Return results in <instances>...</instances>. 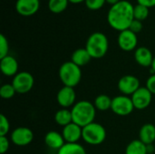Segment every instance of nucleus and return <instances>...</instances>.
I'll return each mask as SVG.
<instances>
[{
    "instance_id": "f257e3e1",
    "label": "nucleus",
    "mask_w": 155,
    "mask_h": 154,
    "mask_svg": "<svg viewBox=\"0 0 155 154\" xmlns=\"http://www.w3.org/2000/svg\"><path fill=\"white\" fill-rule=\"evenodd\" d=\"M134 5L128 0H121L111 5L107 13V21L115 30L121 32L129 29L134 16Z\"/></svg>"
},
{
    "instance_id": "f03ea898",
    "label": "nucleus",
    "mask_w": 155,
    "mask_h": 154,
    "mask_svg": "<svg viewBox=\"0 0 155 154\" xmlns=\"http://www.w3.org/2000/svg\"><path fill=\"white\" fill-rule=\"evenodd\" d=\"M73 123L84 128L86 125L94 122L96 108L94 104L89 101H80L71 109Z\"/></svg>"
},
{
    "instance_id": "7ed1b4c3",
    "label": "nucleus",
    "mask_w": 155,
    "mask_h": 154,
    "mask_svg": "<svg viewBox=\"0 0 155 154\" xmlns=\"http://www.w3.org/2000/svg\"><path fill=\"white\" fill-rule=\"evenodd\" d=\"M108 38L102 32H94L91 34L85 44V49L88 51L92 58L94 59L104 57L108 51Z\"/></svg>"
},
{
    "instance_id": "20e7f679",
    "label": "nucleus",
    "mask_w": 155,
    "mask_h": 154,
    "mask_svg": "<svg viewBox=\"0 0 155 154\" xmlns=\"http://www.w3.org/2000/svg\"><path fill=\"white\" fill-rule=\"evenodd\" d=\"M58 74L64 86L73 88L80 83L82 78L81 67L74 64L72 61L64 63L59 68Z\"/></svg>"
},
{
    "instance_id": "39448f33",
    "label": "nucleus",
    "mask_w": 155,
    "mask_h": 154,
    "mask_svg": "<svg viewBox=\"0 0 155 154\" xmlns=\"http://www.w3.org/2000/svg\"><path fill=\"white\" fill-rule=\"evenodd\" d=\"M106 138V131L104 127L97 123H92L83 128L82 139L88 144L99 145L104 142Z\"/></svg>"
},
{
    "instance_id": "423d86ee",
    "label": "nucleus",
    "mask_w": 155,
    "mask_h": 154,
    "mask_svg": "<svg viewBox=\"0 0 155 154\" xmlns=\"http://www.w3.org/2000/svg\"><path fill=\"white\" fill-rule=\"evenodd\" d=\"M134 105L132 98L127 95H119L113 98L111 110L117 115L126 116L133 113Z\"/></svg>"
},
{
    "instance_id": "0eeeda50",
    "label": "nucleus",
    "mask_w": 155,
    "mask_h": 154,
    "mask_svg": "<svg viewBox=\"0 0 155 154\" xmlns=\"http://www.w3.org/2000/svg\"><path fill=\"white\" fill-rule=\"evenodd\" d=\"M34 77L28 72H20L13 78L12 84L18 93H26L32 90L34 86Z\"/></svg>"
},
{
    "instance_id": "6e6552de",
    "label": "nucleus",
    "mask_w": 155,
    "mask_h": 154,
    "mask_svg": "<svg viewBox=\"0 0 155 154\" xmlns=\"http://www.w3.org/2000/svg\"><path fill=\"white\" fill-rule=\"evenodd\" d=\"M11 142L17 146H26L34 139V133L27 127H18L11 133Z\"/></svg>"
},
{
    "instance_id": "1a4fd4ad",
    "label": "nucleus",
    "mask_w": 155,
    "mask_h": 154,
    "mask_svg": "<svg viewBox=\"0 0 155 154\" xmlns=\"http://www.w3.org/2000/svg\"><path fill=\"white\" fill-rule=\"evenodd\" d=\"M140 87V81L134 75H124L118 82V89L124 95L132 96Z\"/></svg>"
},
{
    "instance_id": "9d476101",
    "label": "nucleus",
    "mask_w": 155,
    "mask_h": 154,
    "mask_svg": "<svg viewBox=\"0 0 155 154\" xmlns=\"http://www.w3.org/2000/svg\"><path fill=\"white\" fill-rule=\"evenodd\" d=\"M138 44L137 34L134 33L130 29L121 31L118 35V44L119 47L126 52L133 51L136 48Z\"/></svg>"
},
{
    "instance_id": "9b49d317",
    "label": "nucleus",
    "mask_w": 155,
    "mask_h": 154,
    "mask_svg": "<svg viewBox=\"0 0 155 154\" xmlns=\"http://www.w3.org/2000/svg\"><path fill=\"white\" fill-rule=\"evenodd\" d=\"M132 101L134 105V108L138 110H143L147 108L153 99V93L146 87H140L132 96Z\"/></svg>"
},
{
    "instance_id": "f8f14e48",
    "label": "nucleus",
    "mask_w": 155,
    "mask_h": 154,
    "mask_svg": "<svg viewBox=\"0 0 155 154\" xmlns=\"http://www.w3.org/2000/svg\"><path fill=\"white\" fill-rule=\"evenodd\" d=\"M75 91L73 87L64 86L62 87L56 95V100L58 104L63 108H69L73 107L75 104Z\"/></svg>"
},
{
    "instance_id": "ddd939ff",
    "label": "nucleus",
    "mask_w": 155,
    "mask_h": 154,
    "mask_svg": "<svg viewBox=\"0 0 155 154\" xmlns=\"http://www.w3.org/2000/svg\"><path fill=\"white\" fill-rule=\"evenodd\" d=\"M40 7V0H16L15 9L17 13L24 16L35 15Z\"/></svg>"
},
{
    "instance_id": "4468645a",
    "label": "nucleus",
    "mask_w": 155,
    "mask_h": 154,
    "mask_svg": "<svg viewBox=\"0 0 155 154\" xmlns=\"http://www.w3.org/2000/svg\"><path fill=\"white\" fill-rule=\"evenodd\" d=\"M62 135L66 143H78V141L83 137V128L74 123L63 127Z\"/></svg>"
},
{
    "instance_id": "2eb2a0df",
    "label": "nucleus",
    "mask_w": 155,
    "mask_h": 154,
    "mask_svg": "<svg viewBox=\"0 0 155 154\" xmlns=\"http://www.w3.org/2000/svg\"><path fill=\"white\" fill-rule=\"evenodd\" d=\"M154 56L151 50L145 46H140L135 49L134 59L138 64L143 67H151Z\"/></svg>"
},
{
    "instance_id": "dca6fc26",
    "label": "nucleus",
    "mask_w": 155,
    "mask_h": 154,
    "mask_svg": "<svg viewBox=\"0 0 155 154\" xmlns=\"http://www.w3.org/2000/svg\"><path fill=\"white\" fill-rule=\"evenodd\" d=\"M0 69L4 75L15 76L18 74V63L15 57L6 55L0 60Z\"/></svg>"
},
{
    "instance_id": "f3484780",
    "label": "nucleus",
    "mask_w": 155,
    "mask_h": 154,
    "mask_svg": "<svg viewBox=\"0 0 155 154\" xmlns=\"http://www.w3.org/2000/svg\"><path fill=\"white\" fill-rule=\"evenodd\" d=\"M45 143L50 149L57 151H59L66 143L63 135L55 131H50L45 134Z\"/></svg>"
},
{
    "instance_id": "a211bd4d",
    "label": "nucleus",
    "mask_w": 155,
    "mask_h": 154,
    "mask_svg": "<svg viewBox=\"0 0 155 154\" xmlns=\"http://www.w3.org/2000/svg\"><path fill=\"white\" fill-rule=\"evenodd\" d=\"M139 140L144 144L151 145L155 142V126L152 123H146L142 126L139 132Z\"/></svg>"
},
{
    "instance_id": "6ab92c4d",
    "label": "nucleus",
    "mask_w": 155,
    "mask_h": 154,
    "mask_svg": "<svg viewBox=\"0 0 155 154\" xmlns=\"http://www.w3.org/2000/svg\"><path fill=\"white\" fill-rule=\"evenodd\" d=\"M91 60H92V56L90 55L88 51L85 49V47L76 49L72 54V56H71V61L76 65H78L79 67L86 65L87 64L90 63Z\"/></svg>"
},
{
    "instance_id": "aec40b11",
    "label": "nucleus",
    "mask_w": 155,
    "mask_h": 154,
    "mask_svg": "<svg viewBox=\"0 0 155 154\" xmlns=\"http://www.w3.org/2000/svg\"><path fill=\"white\" fill-rule=\"evenodd\" d=\"M148 146L140 140L132 141L126 147L125 154H148Z\"/></svg>"
},
{
    "instance_id": "412c9836",
    "label": "nucleus",
    "mask_w": 155,
    "mask_h": 154,
    "mask_svg": "<svg viewBox=\"0 0 155 154\" xmlns=\"http://www.w3.org/2000/svg\"><path fill=\"white\" fill-rule=\"evenodd\" d=\"M54 121L58 125L63 126V127L70 124L71 123H73L71 110L63 108V109L57 111L54 114Z\"/></svg>"
},
{
    "instance_id": "4be33fe9",
    "label": "nucleus",
    "mask_w": 155,
    "mask_h": 154,
    "mask_svg": "<svg viewBox=\"0 0 155 154\" xmlns=\"http://www.w3.org/2000/svg\"><path fill=\"white\" fill-rule=\"evenodd\" d=\"M112 102L113 99H111L108 95L106 94H100L98 95L95 100H94V107L96 110H99L101 112H105L112 107Z\"/></svg>"
},
{
    "instance_id": "5701e85b",
    "label": "nucleus",
    "mask_w": 155,
    "mask_h": 154,
    "mask_svg": "<svg viewBox=\"0 0 155 154\" xmlns=\"http://www.w3.org/2000/svg\"><path fill=\"white\" fill-rule=\"evenodd\" d=\"M57 154H86V152L79 143H65Z\"/></svg>"
},
{
    "instance_id": "b1692460",
    "label": "nucleus",
    "mask_w": 155,
    "mask_h": 154,
    "mask_svg": "<svg viewBox=\"0 0 155 154\" xmlns=\"http://www.w3.org/2000/svg\"><path fill=\"white\" fill-rule=\"evenodd\" d=\"M69 0H48L47 5L51 12L59 14L64 12L68 6Z\"/></svg>"
},
{
    "instance_id": "393cba45",
    "label": "nucleus",
    "mask_w": 155,
    "mask_h": 154,
    "mask_svg": "<svg viewBox=\"0 0 155 154\" xmlns=\"http://www.w3.org/2000/svg\"><path fill=\"white\" fill-rule=\"evenodd\" d=\"M148 15H149V7L141 4H137L134 6V19H137L143 22L148 17Z\"/></svg>"
},
{
    "instance_id": "a878e982",
    "label": "nucleus",
    "mask_w": 155,
    "mask_h": 154,
    "mask_svg": "<svg viewBox=\"0 0 155 154\" xmlns=\"http://www.w3.org/2000/svg\"><path fill=\"white\" fill-rule=\"evenodd\" d=\"M15 90L12 84H5L1 86L0 88V96L3 99H11L15 96Z\"/></svg>"
},
{
    "instance_id": "bb28decb",
    "label": "nucleus",
    "mask_w": 155,
    "mask_h": 154,
    "mask_svg": "<svg viewBox=\"0 0 155 154\" xmlns=\"http://www.w3.org/2000/svg\"><path fill=\"white\" fill-rule=\"evenodd\" d=\"M8 50H9V44L6 37L1 34H0V59L5 57L8 55Z\"/></svg>"
},
{
    "instance_id": "cd10ccee",
    "label": "nucleus",
    "mask_w": 155,
    "mask_h": 154,
    "mask_svg": "<svg viewBox=\"0 0 155 154\" xmlns=\"http://www.w3.org/2000/svg\"><path fill=\"white\" fill-rule=\"evenodd\" d=\"M10 130V124L8 119L4 115H0V136H6Z\"/></svg>"
},
{
    "instance_id": "c85d7f7f",
    "label": "nucleus",
    "mask_w": 155,
    "mask_h": 154,
    "mask_svg": "<svg viewBox=\"0 0 155 154\" xmlns=\"http://www.w3.org/2000/svg\"><path fill=\"white\" fill-rule=\"evenodd\" d=\"M85 5L91 10H98L104 6L106 0H85Z\"/></svg>"
},
{
    "instance_id": "c756f323",
    "label": "nucleus",
    "mask_w": 155,
    "mask_h": 154,
    "mask_svg": "<svg viewBox=\"0 0 155 154\" xmlns=\"http://www.w3.org/2000/svg\"><path fill=\"white\" fill-rule=\"evenodd\" d=\"M129 29L131 31H133L134 33L135 34H138L142 31L143 29V22L140 21V20H137V19H134V21L132 22Z\"/></svg>"
},
{
    "instance_id": "7c9ffc66",
    "label": "nucleus",
    "mask_w": 155,
    "mask_h": 154,
    "mask_svg": "<svg viewBox=\"0 0 155 154\" xmlns=\"http://www.w3.org/2000/svg\"><path fill=\"white\" fill-rule=\"evenodd\" d=\"M9 149V140L6 136H0V152L5 154Z\"/></svg>"
},
{
    "instance_id": "2f4dec72",
    "label": "nucleus",
    "mask_w": 155,
    "mask_h": 154,
    "mask_svg": "<svg viewBox=\"0 0 155 154\" xmlns=\"http://www.w3.org/2000/svg\"><path fill=\"white\" fill-rule=\"evenodd\" d=\"M146 88L153 93V94H155V74H152L147 82H146Z\"/></svg>"
},
{
    "instance_id": "473e14b6",
    "label": "nucleus",
    "mask_w": 155,
    "mask_h": 154,
    "mask_svg": "<svg viewBox=\"0 0 155 154\" xmlns=\"http://www.w3.org/2000/svg\"><path fill=\"white\" fill-rule=\"evenodd\" d=\"M137 3L138 4H141V5H143L147 7H153L155 6V0H137Z\"/></svg>"
},
{
    "instance_id": "72a5a7b5",
    "label": "nucleus",
    "mask_w": 155,
    "mask_h": 154,
    "mask_svg": "<svg viewBox=\"0 0 155 154\" xmlns=\"http://www.w3.org/2000/svg\"><path fill=\"white\" fill-rule=\"evenodd\" d=\"M119 1H121V0H106V3H108L111 5H115L116 3H118Z\"/></svg>"
},
{
    "instance_id": "f704fd0d",
    "label": "nucleus",
    "mask_w": 155,
    "mask_h": 154,
    "mask_svg": "<svg viewBox=\"0 0 155 154\" xmlns=\"http://www.w3.org/2000/svg\"><path fill=\"white\" fill-rule=\"evenodd\" d=\"M83 1H85V0H69V2L71 3H74V4H77V3H81Z\"/></svg>"
},
{
    "instance_id": "c9c22d12",
    "label": "nucleus",
    "mask_w": 155,
    "mask_h": 154,
    "mask_svg": "<svg viewBox=\"0 0 155 154\" xmlns=\"http://www.w3.org/2000/svg\"><path fill=\"white\" fill-rule=\"evenodd\" d=\"M152 69H153V73L155 74V56L154 58H153V64H152Z\"/></svg>"
}]
</instances>
